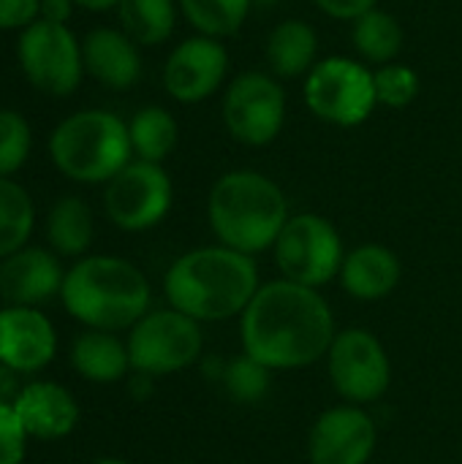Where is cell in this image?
<instances>
[{
	"instance_id": "18",
	"label": "cell",
	"mask_w": 462,
	"mask_h": 464,
	"mask_svg": "<svg viewBox=\"0 0 462 464\" xmlns=\"http://www.w3.org/2000/svg\"><path fill=\"white\" fill-rule=\"evenodd\" d=\"M403 266L400 258L387 245H359L346 253L340 266V285L349 296L359 302H378L395 294L400 285Z\"/></svg>"
},
{
	"instance_id": "14",
	"label": "cell",
	"mask_w": 462,
	"mask_h": 464,
	"mask_svg": "<svg viewBox=\"0 0 462 464\" xmlns=\"http://www.w3.org/2000/svg\"><path fill=\"white\" fill-rule=\"evenodd\" d=\"M229 68V52L218 38L193 35L182 41L166 60L163 84L174 101L196 103L212 95Z\"/></svg>"
},
{
	"instance_id": "7",
	"label": "cell",
	"mask_w": 462,
	"mask_h": 464,
	"mask_svg": "<svg viewBox=\"0 0 462 464\" xmlns=\"http://www.w3.org/2000/svg\"><path fill=\"white\" fill-rule=\"evenodd\" d=\"M272 250L280 275L308 288H324L332 283L346 261L338 228L327 218L310 212L289 218Z\"/></svg>"
},
{
	"instance_id": "12",
	"label": "cell",
	"mask_w": 462,
	"mask_h": 464,
	"mask_svg": "<svg viewBox=\"0 0 462 464\" xmlns=\"http://www.w3.org/2000/svg\"><path fill=\"white\" fill-rule=\"evenodd\" d=\"M283 120L286 92L272 76L248 71L229 84L223 95V122L237 141L264 147L280 133Z\"/></svg>"
},
{
	"instance_id": "28",
	"label": "cell",
	"mask_w": 462,
	"mask_h": 464,
	"mask_svg": "<svg viewBox=\"0 0 462 464\" xmlns=\"http://www.w3.org/2000/svg\"><path fill=\"white\" fill-rule=\"evenodd\" d=\"M376 101L392 109H406L419 95V76L414 68L400 63H387L373 71Z\"/></svg>"
},
{
	"instance_id": "27",
	"label": "cell",
	"mask_w": 462,
	"mask_h": 464,
	"mask_svg": "<svg viewBox=\"0 0 462 464\" xmlns=\"http://www.w3.org/2000/svg\"><path fill=\"white\" fill-rule=\"evenodd\" d=\"M251 3L253 0H180V8L185 19L199 30V35L221 41L242 27Z\"/></svg>"
},
{
	"instance_id": "10",
	"label": "cell",
	"mask_w": 462,
	"mask_h": 464,
	"mask_svg": "<svg viewBox=\"0 0 462 464\" xmlns=\"http://www.w3.org/2000/svg\"><path fill=\"white\" fill-rule=\"evenodd\" d=\"M172 179L161 163L131 160L106 182V218L123 231H147L158 226L172 209Z\"/></svg>"
},
{
	"instance_id": "31",
	"label": "cell",
	"mask_w": 462,
	"mask_h": 464,
	"mask_svg": "<svg viewBox=\"0 0 462 464\" xmlns=\"http://www.w3.org/2000/svg\"><path fill=\"white\" fill-rule=\"evenodd\" d=\"M27 432L14 408L0 405V464H22Z\"/></svg>"
},
{
	"instance_id": "13",
	"label": "cell",
	"mask_w": 462,
	"mask_h": 464,
	"mask_svg": "<svg viewBox=\"0 0 462 464\" xmlns=\"http://www.w3.org/2000/svg\"><path fill=\"white\" fill-rule=\"evenodd\" d=\"M378 430L359 405H338L324 411L308 438L310 464H368L376 454Z\"/></svg>"
},
{
	"instance_id": "29",
	"label": "cell",
	"mask_w": 462,
	"mask_h": 464,
	"mask_svg": "<svg viewBox=\"0 0 462 464\" xmlns=\"http://www.w3.org/2000/svg\"><path fill=\"white\" fill-rule=\"evenodd\" d=\"M223 383L226 392L245 405H253L259 400H264V394L270 392V370L261 367L259 362H253L251 356H240L234 359L226 372H223Z\"/></svg>"
},
{
	"instance_id": "33",
	"label": "cell",
	"mask_w": 462,
	"mask_h": 464,
	"mask_svg": "<svg viewBox=\"0 0 462 464\" xmlns=\"http://www.w3.org/2000/svg\"><path fill=\"white\" fill-rule=\"evenodd\" d=\"M324 14L335 19H359L370 8H376V0H313Z\"/></svg>"
},
{
	"instance_id": "4",
	"label": "cell",
	"mask_w": 462,
	"mask_h": 464,
	"mask_svg": "<svg viewBox=\"0 0 462 464\" xmlns=\"http://www.w3.org/2000/svg\"><path fill=\"white\" fill-rule=\"evenodd\" d=\"M212 234L223 247L245 256H259L275 247L289 223V201L278 182L242 169L223 174L207 198Z\"/></svg>"
},
{
	"instance_id": "9",
	"label": "cell",
	"mask_w": 462,
	"mask_h": 464,
	"mask_svg": "<svg viewBox=\"0 0 462 464\" xmlns=\"http://www.w3.org/2000/svg\"><path fill=\"white\" fill-rule=\"evenodd\" d=\"M329 381L349 405H370L392 386V362L381 340L362 326L343 329L327 353Z\"/></svg>"
},
{
	"instance_id": "26",
	"label": "cell",
	"mask_w": 462,
	"mask_h": 464,
	"mask_svg": "<svg viewBox=\"0 0 462 464\" xmlns=\"http://www.w3.org/2000/svg\"><path fill=\"white\" fill-rule=\"evenodd\" d=\"M33 201L27 190L8 177H0V258H8L25 247L33 234Z\"/></svg>"
},
{
	"instance_id": "1",
	"label": "cell",
	"mask_w": 462,
	"mask_h": 464,
	"mask_svg": "<svg viewBox=\"0 0 462 464\" xmlns=\"http://www.w3.org/2000/svg\"><path fill=\"white\" fill-rule=\"evenodd\" d=\"M242 351L261 367L302 370L327 359L335 315L319 288L286 277L264 283L240 315Z\"/></svg>"
},
{
	"instance_id": "35",
	"label": "cell",
	"mask_w": 462,
	"mask_h": 464,
	"mask_svg": "<svg viewBox=\"0 0 462 464\" xmlns=\"http://www.w3.org/2000/svg\"><path fill=\"white\" fill-rule=\"evenodd\" d=\"M71 5L74 0H41V16L46 22L65 24V19L71 16Z\"/></svg>"
},
{
	"instance_id": "25",
	"label": "cell",
	"mask_w": 462,
	"mask_h": 464,
	"mask_svg": "<svg viewBox=\"0 0 462 464\" xmlns=\"http://www.w3.org/2000/svg\"><path fill=\"white\" fill-rule=\"evenodd\" d=\"M128 133L139 160L161 163L163 158L172 155L177 144V120L161 106H144L142 111L133 114Z\"/></svg>"
},
{
	"instance_id": "17",
	"label": "cell",
	"mask_w": 462,
	"mask_h": 464,
	"mask_svg": "<svg viewBox=\"0 0 462 464\" xmlns=\"http://www.w3.org/2000/svg\"><path fill=\"white\" fill-rule=\"evenodd\" d=\"M14 413L19 416L27 438L38 440H60L79 424V405L74 394L49 381L27 383L14 402Z\"/></svg>"
},
{
	"instance_id": "34",
	"label": "cell",
	"mask_w": 462,
	"mask_h": 464,
	"mask_svg": "<svg viewBox=\"0 0 462 464\" xmlns=\"http://www.w3.org/2000/svg\"><path fill=\"white\" fill-rule=\"evenodd\" d=\"M22 389L25 386L19 381V372L11 370V367H5V364H0V405L14 408V402L19 400Z\"/></svg>"
},
{
	"instance_id": "16",
	"label": "cell",
	"mask_w": 462,
	"mask_h": 464,
	"mask_svg": "<svg viewBox=\"0 0 462 464\" xmlns=\"http://www.w3.org/2000/svg\"><path fill=\"white\" fill-rule=\"evenodd\" d=\"M63 266L44 247H22L0 264V299L14 307H35L63 288Z\"/></svg>"
},
{
	"instance_id": "32",
	"label": "cell",
	"mask_w": 462,
	"mask_h": 464,
	"mask_svg": "<svg viewBox=\"0 0 462 464\" xmlns=\"http://www.w3.org/2000/svg\"><path fill=\"white\" fill-rule=\"evenodd\" d=\"M41 14V0H0V30L30 27Z\"/></svg>"
},
{
	"instance_id": "22",
	"label": "cell",
	"mask_w": 462,
	"mask_h": 464,
	"mask_svg": "<svg viewBox=\"0 0 462 464\" xmlns=\"http://www.w3.org/2000/svg\"><path fill=\"white\" fill-rule=\"evenodd\" d=\"M46 239L57 256H82L93 242V212L79 196L60 198L46 218Z\"/></svg>"
},
{
	"instance_id": "8",
	"label": "cell",
	"mask_w": 462,
	"mask_h": 464,
	"mask_svg": "<svg viewBox=\"0 0 462 464\" xmlns=\"http://www.w3.org/2000/svg\"><path fill=\"white\" fill-rule=\"evenodd\" d=\"M305 101L310 111L332 125L351 128L370 117L376 101L373 71L351 57H327L308 71Z\"/></svg>"
},
{
	"instance_id": "38",
	"label": "cell",
	"mask_w": 462,
	"mask_h": 464,
	"mask_svg": "<svg viewBox=\"0 0 462 464\" xmlns=\"http://www.w3.org/2000/svg\"><path fill=\"white\" fill-rule=\"evenodd\" d=\"M93 464H131V462H125V459H114V457H106V459H98V462H93Z\"/></svg>"
},
{
	"instance_id": "21",
	"label": "cell",
	"mask_w": 462,
	"mask_h": 464,
	"mask_svg": "<svg viewBox=\"0 0 462 464\" xmlns=\"http://www.w3.org/2000/svg\"><path fill=\"white\" fill-rule=\"evenodd\" d=\"M316 30L300 19H286L275 24L267 38V60L280 79H294L310 71L316 65Z\"/></svg>"
},
{
	"instance_id": "30",
	"label": "cell",
	"mask_w": 462,
	"mask_h": 464,
	"mask_svg": "<svg viewBox=\"0 0 462 464\" xmlns=\"http://www.w3.org/2000/svg\"><path fill=\"white\" fill-rule=\"evenodd\" d=\"M30 152V125L22 114L3 109L0 111V177H8L22 169Z\"/></svg>"
},
{
	"instance_id": "3",
	"label": "cell",
	"mask_w": 462,
	"mask_h": 464,
	"mask_svg": "<svg viewBox=\"0 0 462 464\" xmlns=\"http://www.w3.org/2000/svg\"><path fill=\"white\" fill-rule=\"evenodd\" d=\"M63 307L87 329H133L150 313V283L125 258L90 256L74 264L60 288Z\"/></svg>"
},
{
	"instance_id": "39",
	"label": "cell",
	"mask_w": 462,
	"mask_h": 464,
	"mask_svg": "<svg viewBox=\"0 0 462 464\" xmlns=\"http://www.w3.org/2000/svg\"><path fill=\"white\" fill-rule=\"evenodd\" d=\"M177 464H193V462H177Z\"/></svg>"
},
{
	"instance_id": "19",
	"label": "cell",
	"mask_w": 462,
	"mask_h": 464,
	"mask_svg": "<svg viewBox=\"0 0 462 464\" xmlns=\"http://www.w3.org/2000/svg\"><path fill=\"white\" fill-rule=\"evenodd\" d=\"M82 63L93 79L112 90H128L142 73V60L133 41L112 27H98L84 35Z\"/></svg>"
},
{
	"instance_id": "15",
	"label": "cell",
	"mask_w": 462,
	"mask_h": 464,
	"mask_svg": "<svg viewBox=\"0 0 462 464\" xmlns=\"http://www.w3.org/2000/svg\"><path fill=\"white\" fill-rule=\"evenodd\" d=\"M57 351V334L52 321L35 307H3L0 310V364L22 372L44 370Z\"/></svg>"
},
{
	"instance_id": "24",
	"label": "cell",
	"mask_w": 462,
	"mask_h": 464,
	"mask_svg": "<svg viewBox=\"0 0 462 464\" xmlns=\"http://www.w3.org/2000/svg\"><path fill=\"white\" fill-rule=\"evenodd\" d=\"M117 14L131 41L152 46L163 44L174 30V0H120Z\"/></svg>"
},
{
	"instance_id": "11",
	"label": "cell",
	"mask_w": 462,
	"mask_h": 464,
	"mask_svg": "<svg viewBox=\"0 0 462 464\" xmlns=\"http://www.w3.org/2000/svg\"><path fill=\"white\" fill-rule=\"evenodd\" d=\"M19 63L27 82L49 95H68L82 82V49L65 24L46 19L25 27L19 38Z\"/></svg>"
},
{
	"instance_id": "5",
	"label": "cell",
	"mask_w": 462,
	"mask_h": 464,
	"mask_svg": "<svg viewBox=\"0 0 462 464\" xmlns=\"http://www.w3.org/2000/svg\"><path fill=\"white\" fill-rule=\"evenodd\" d=\"M131 133L128 125L109 111H76L63 120L52 139V163L76 182H109L131 163Z\"/></svg>"
},
{
	"instance_id": "20",
	"label": "cell",
	"mask_w": 462,
	"mask_h": 464,
	"mask_svg": "<svg viewBox=\"0 0 462 464\" xmlns=\"http://www.w3.org/2000/svg\"><path fill=\"white\" fill-rule=\"evenodd\" d=\"M71 367L90 383H117L128 375V345L112 332L87 329L71 345Z\"/></svg>"
},
{
	"instance_id": "6",
	"label": "cell",
	"mask_w": 462,
	"mask_h": 464,
	"mask_svg": "<svg viewBox=\"0 0 462 464\" xmlns=\"http://www.w3.org/2000/svg\"><path fill=\"white\" fill-rule=\"evenodd\" d=\"M125 345L133 372L163 378L196 364L204 351V337L199 321L166 307L150 310L131 329Z\"/></svg>"
},
{
	"instance_id": "37",
	"label": "cell",
	"mask_w": 462,
	"mask_h": 464,
	"mask_svg": "<svg viewBox=\"0 0 462 464\" xmlns=\"http://www.w3.org/2000/svg\"><path fill=\"white\" fill-rule=\"evenodd\" d=\"M74 3L82 5V8H87V11H106V8L117 5L120 0H74Z\"/></svg>"
},
{
	"instance_id": "2",
	"label": "cell",
	"mask_w": 462,
	"mask_h": 464,
	"mask_svg": "<svg viewBox=\"0 0 462 464\" xmlns=\"http://www.w3.org/2000/svg\"><path fill=\"white\" fill-rule=\"evenodd\" d=\"M259 288L261 283L253 256L223 245L180 256L163 277L169 307L199 324L242 315Z\"/></svg>"
},
{
	"instance_id": "23",
	"label": "cell",
	"mask_w": 462,
	"mask_h": 464,
	"mask_svg": "<svg viewBox=\"0 0 462 464\" xmlns=\"http://www.w3.org/2000/svg\"><path fill=\"white\" fill-rule=\"evenodd\" d=\"M351 38H354L359 57L368 63H376V65L392 63L403 49L400 22L389 11H381V8H370L368 14L354 19Z\"/></svg>"
},
{
	"instance_id": "36",
	"label": "cell",
	"mask_w": 462,
	"mask_h": 464,
	"mask_svg": "<svg viewBox=\"0 0 462 464\" xmlns=\"http://www.w3.org/2000/svg\"><path fill=\"white\" fill-rule=\"evenodd\" d=\"M131 394H133V400H139V402L147 400V397L152 394V378L136 372V375L131 378Z\"/></svg>"
}]
</instances>
